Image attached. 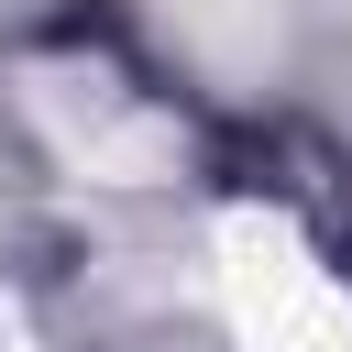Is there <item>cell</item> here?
Returning a JSON list of instances; mask_svg holds the SVG:
<instances>
[]
</instances>
